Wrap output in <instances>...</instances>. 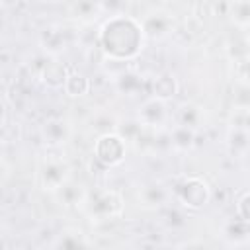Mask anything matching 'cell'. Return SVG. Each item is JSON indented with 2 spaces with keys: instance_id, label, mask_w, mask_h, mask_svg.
Listing matches in <instances>:
<instances>
[{
  "instance_id": "cell-6",
  "label": "cell",
  "mask_w": 250,
  "mask_h": 250,
  "mask_svg": "<svg viewBox=\"0 0 250 250\" xmlns=\"http://www.w3.org/2000/svg\"><path fill=\"white\" fill-rule=\"evenodd\" d=\"M135 117L141 121V125L145 129L150 131H158V129H166L170 127V111H168V102L160 100V98H146L139 104Z\"/></svg>"
},
{
  "instance_id": "cell-15",
  "label": "cell",
  "mask_w": 250,
  "mask_h": 250,
  "mask_svg": "<svg viewBox=\"0 0 250 250\" xmlns=\"http://www.w3.org/2000/svg\"><path fill=\"white\" fill-rule=\"evenodd\" d=\"M168 133H170V145L174 152H189L195 146V137H197L195 129L176 123L168 127Z\"/></svg>"
},
{
  "instance_id": "cell-16",
  "label": "cell",
  "mask_w": 250,
  "mask_h": 250,
  "mask_svg": "<svg viewBox=\"0 0 250 250\" xmlns=\"http://www.w3.org/2000/svg\"><path fill=\"white\" fill-rule=\"evenodd\" d=\"M221 236L225 238V242H227L229 246L244 244V242L250 238V223L242 221L240 217L230 219V221H227V223L223 225Z\"/></svg>"
},
{
  "instance_id": "cell-31",
  "label": "cell",
  "mask_w": 250,
  "mask_h": 250,
  "mask_svg": "<svg viewBox=\"0 0 250 250\" xmlns=\"http://www.w3.org/2000/svg\"><path fill=\"white\" fill-rule=\"evenodd\" d=\"M246 84H248V86H250V80H248V82H246Z\"/></svg>"
},
{
  "instance_id": "cell-13",
  "label": "cell",
  "mask_w": 250,
  "mask_h": 250,
  "mask_svg": "<svg viewBox=\"0 0 250 250\" xmlns=\"http://www.w3.org/2000/svg\"><path fill=\"white\" fill-rule=\"evenodd\" d=\"M180 92V82L172 72H158L150 80V96L160 98L164 102H170L178 96Z\"/></svg>"
},
{
  "instance_id": "cell-17",
  "label": "cell",
  "mask_w": 250,
  "mask_h": 250,
  "mask_svg": "<svg viewBox=\"0 0 250 250\" xmlns=\"http://www.w3.org/2000/svg\"><path fill=\"white\" fill-rule=\"evenodd\" d=\"M227 146L232 156L244 158L250 152V131L242 127H229L227 131Z\"/></svg>"
},
{
  "instance_id": "cell-11",
  "label": "cell",
  "mask_w": 250,
  "mask_h": 250,
  "mask_svg": "<svg viewBox=\"0 0 250 250\" xmlns=\"http://www.w3.org/2000/svg\"><path fill=\"white\" fill-rule=\"evenodd\" d=\"M68 74H70V70L66 68V64H62V62H61L59 59H55V57H49L47 62L43 64V68H41V72H39L37 78H39L41 84H43L45 88H49V90H62V86H64Z\"/></svg>"
},
{
  "instance_id": "cell-28",
  "label": "cell",
  "mask_w": 250,
  "mask_h": 250,
  "mask_svg": "<svg viewBox=\"0 0 250 250\" xmlns=\"http://www.w3.org/2000/svg\"><path fill=\"white\" fill-rule=\"evenodd\" d=\"M234 207H236V217H240L242 221L250 223V189L244 191V193L236 199Z\"/></svg>"
},
{
  "instance_id": "cell-25",
  "label": "cell",
  "mask_w": 250,
  "mask_h": 250,
  "mask_svg": "<svg viewBox=\"0 0 250 250\" xmlns=\"http://www.w3.org/2000/svg\"><path fill=\"white\" fill-rule=\"evenodd\" d=\"M117 123H119V119H117L113 113H109V111H102V113H96V115L92 117V129H96L100 135H102V133L115 131Z\"/></svg>"
},
{
  "instance_id": "cell-27",
  "label": "cell",
  "mask_w": 250,
  "mask_h": 250,
  "mask_svg": "<svg viewBox=\"0 0 250 250\" xmlns=\"http://www.w3.org/2000/svg\"><path fill=\"white\" fill-rule=\"evenodd\" d=\"M232 104H234V107H246V109H250V86L246 82H242L234 90Z\"/></svg>"
},
{
  "instance_id": "cell-7",
  "label": "cell",
  "mask_w": 250,
  "mask_h": 250,
  "mask_svg": "<svg viewBox=\"0 0 250 250\" xmlns=\"http://www.w3.org/2000/svg\"><path fill=\"white\" fill-rule=\"evenodd\" d=\"M141 25L146 39L160 41V39H166L176 29V20L166 10H150L141 18Z\"/></svg>"
},
{
  "instance_id": "cell-33",
  "label": "cell",
  "mask_w": 250,
  "mask_h": 250,
  "mask_svg": "<svg viewBox=\"0 0 250 250\" xmlns=\"http://www.w3.org/2000/svg\"><path fill=\"white\" fill-rule=\"evenodd\" d=\"M176 2H178V0H176Z\"/></svg>"
},
{
  "instance_id": "cell-1",
  "label": "cell",
  "mask_w": 250,
  "mask_h": 250,
  "mask_svg": "<svg viewBox=\"0 0 250 250\" xmlns=\"http://www.w3.org/2000/svg\"><path fill=\"white\" fill-rule=\"evenodd\" d=\"M145 43L146 35L143 31L141 20L129 16L127 12L107 16L98 29V45L109 59L131 62L143 53Z\"/></svg>"
},
{
  "instance_id": "cell-5",
  "label": "cell",
  "mask_w": 250,
  "mask_h": 250,
  "mask_svg": "<svg viewBox=\"0 0 250 250\" xmlns=\"http://www.w3.org/2000/svg\"><path fill=\"white\" fill-rule=\"evenodd\" d=\"M39 186L47 193H57L70 178H72V168L68 160L61 154H47L41 164H39Z\"/></svg>"
},
{
  "instance_id": "cell-21",
  "label": "cell",
  "mask_w": 250,
  "mask_h": 250,
  "mask_svg": "<svg viewBox=\"0 0 250 250\" xmlns=\"http://www.w3.org/2000/svg\"><path fill=\"white\" fill-rule=\"evenodd\" d=\"M186 209L184 207H172L170 203L166 205V207H162V209H158V215H160V223L166 227V229H170V230H180V229H184L186 225H188V217H186V213H184Z\"/></svg>"
},
{
  "instance_id": "cell-20",
  "label": "cell",
  "mask_w": 250,
  "mask_h": 250,
  "mask_svg": "<svg viewBox=\"0 0 250 250\" xmlns=\"http://www.w3.org/2000/svg\"><path fill=\"white\" fill-rule=\"evenodd\" d=\"M86 189H82L80 186H76L72 180H68L57 193H53L59 201H61V205H66V207H78V205H82L84 203V199H86Z\"/></svg>"
},
{
  "instance_id": "cell-22",
  "label": "cell",
  "mask_w": 250,
  "mask_h": 250,
  "mask_svg": "<svg viewBox=\"0 0 250 250\" xmlns=\"http://www.w3.org/2000/svg\"><path fill=\"white\" fill-rule=\"evenodd\" d=\"M229 18L236 27H250V0H232L229 4Z\"/></svg>"
},
{
  "instance_id": "cell-19",
  "label": "cell",
  "mask_w": 250,
  "mask_h": 250,
  "mask_svg": "<svg viewBox=\"0 0 250 250\" xmlns=\"http://www.w3.org/2000/svg\"><path fill=\"white\" fill-rule=\"evenodd\" d=\"M90 90H92L90 78L86 74L74 72V70L68 74V78H66V82L62 86V92L68 98H84L86 94H90Z\"/></svg>"
},
{
  "instance_id": "cell-26",
  "label": "cell",
  "mask_w": 250,
  "mask_h": 250,
  "mask_svg": "<svg viewBox=\"0 0 250 250\" xmlns=\"http://www.w3.org/2000/svg\"><path fill=\"white\" fill-rule=\"evenodd\" d=\"M129 0H98L100 12L107 14V16H117V14H125Z\"/></svg>"
},
{
  "instance_id": "cell-3",
  "label": "cell",
  "mask_w": 250,
  "mask_h": 250,
  "mask_svg": "<svg viewBox=\"0 0 250 250\" xmlns=\"http://www.w3.org/2000/svg\"><path fill=\"white\" fill-rule=\"evenodd\" d=\"M80 207H82V211L90 223L104 225V223L119 219L123 215L125 203H123V195L117 189L100 188V189L88 191L86 199Z\"/></svg>"
},
{
  "instance_id": "cell-9",
  "label": "cell",
  "mask_w": 250,
  "mask_h": 250,
  "mask_svg": "<svg viewBox=\"0 0 250 250\" xmlns=\"http://www.w3.org/2000/svg\"><path fill=\"white\" fill-rule=\"evenodd\" d=\"M39 135L43 139V143L49 148H61L62 145H66L70 141L72 135V127L66 119L62 117H49L41 123L39 127Z\"/></svg>"
},
{
  "instance_id": "cell-10",
  "label": "cell",
  "mask_w": 250,
  "mask_h": 250,
  "mask_svg": "<svg viewBox=\"0 0 250 250\" xmlns=\"http://www.w3.org/2000/svg\"><path fill=\"white\" fill-rule=\"evenodd\" d=\"M111 82V88L119 94V96H125V98H137L145 92L146 88V80L141 72L133 70V68H127L119 74H115L113 78H109Z\"/></svg>"
},
{
  "instance_id": "cell-30",
  "label": "cell",
  "mask_w": 250,
  "mask_h": 250,
  "mask_svg": "<svg viewBox=\"0 0 250 250\" xmlns=\"http://www.w3.org/2000/svg\"><path fill=\"white\" fill-rule=\"evenodd\" d=\"M244 164H246V170L250 172V152H248V154L244 156Z\"/></svg>"
},
{
  "instance_id": "cell-14",
  "label": "cell",
  "mask_w": 250,
  "mask_h": 250,
  "mask_svg": "<svg viewBox=\"0 0 250 250\" xmlns=\"http://www.w3.org/2000/svg\"><path fill=\"white\" fill-rule=\"evenodd\" d=\"M49 246L51 248H88V246H94V240H90L88 234H84V230L76 227H66L59 234H55Z\"/></svg>"
},
{
  "instance_id": "cell-23",
  "label": "cell",
  "mask_w": 250,
  "mask_h": 250,
  "mask_svg": "<svg viewBox=\"0 0 250 250\" xmlns=\"http://www.w3.org/2000/svg\"><path fill=\"white\" fill-rule=\"evenodd\" d=\"M115 131L127 141V143H131V145H137V141L143 137V133L146 131L143 125H141V121L135 117V119H119V123H117V127H115Z\"/></svg>"
},
{
  "instance_id": "cell-24",
  "label": "cell",
  "mask_w": 250,
  "mask_h": 250,
  "mask_svg": "<svg viewBox=\"0 0 250 250\" xmlns=\"http://www.w3.org/2000/svg\"><path fill=\"white\" fill-rule=\"evenodd\" d=\"M225 51H227V57H229L232 62H238V61L250 57V41H248V37L230 39Z\"/></svg>"
},
{
  "instance_id": "cell-18",
  "label": "cell",
  "mask_w": 250,
  "mask_h": 250,
  "mask_svg": "<svg viewBox=\"0 0 250 250\" xmlns=\"http://www.w3.org/2000/svg\"><path fill=\"white\" fill-rule=\"evenodd\" d=\"M205 121V113H203V107L193 104V102H186L182 105H178V111H176V123H182V125H188L191 129H201Z\"/></svg>"
},
{
  "instance_id": "cell-4",
  "label": "cell",
  "mask_w": 250,
  "mask_h": 250,
  "mask_svg": "<svg viewBox=\"0 0 250 250\" xmlns=\"http://www.w3.org/2000/svg\"><path fill=\"white\" fill-rule=\"evenodd\" d=\"M127 146H129V143H127L117 131L102 133V135H98V139L94 141L92 158H96V160H98L100 164H104L105 168H115V166H121V164L125 162Z\"/></svg>"
},
{
  "instance_id": "cell-8",
  "label": "cell",
  "mask_w": 250,
  "mask_h": 250,
  "mask_svg": "<svg viewBox=\"0 0 250 250\" xmlns=\"http://www.w3.org/2000/svg\"><path fill=\"white\" fill-rule=\"evenodd\" d=\"M137 199L139 205L146 211H158L162 207H166L168 203H172V191L168 186H164L162 182H146L139 188L137 191Z\"/></svg>"
},
{
  "instance_id": "cell-12",
  "label": "cell",
  "mask_w": 250,
  "mask_h": 250,
  "mask_svg": "<svg viewBox=\"0 0 250 250\" xmlns=\"http://www.w3.org/2000/svg\"><path fill=\"white\" fill-rule=\"evenodd\" d=\"M66 45H68L66 33H64L61 27L51 25V27H45V29L39 33V47H41L43 55H47V57L59 59V57L66 51Z\"/></svg>"
},
{
  "instance_id": "cell-2",
  "label": "cell",
  "mask_w": 250,
  "mask_h": 250,
  "mask_svg": "<svg viewBox=\"0 0 250 250\" xmlns=\"http://www.w3.org/2000/svg\"><path fill=\"white\" fill-rule=\"evenodd\" d=\"M170 191L172 199L186 211H199L207 207L213 199V189L209 182L197 174H186L176 178L170 184Z\"/></svg>"
},
{
  "instance_id": "cell-29",
  "label": "cell",
  "mask_w": 250,
  "mask_h": 250,
  "mask_svg": "<svg viewBox=\"0 0 250 250\" xmlns=\"http://www.w3.org/2000/svg\"><path fill=\"white\" fill-rule=\"evenodd\" d=\"M234 74L240 82H248L250 80V57L234 62Z\"/></svg>"
},
{
  "instance_id": "cell-32",
  "label": "cell",
  "mask_w": 250,
  "mask_h": 250,
  "mask_svg": "<svg viewBox=\"0 0 250 250\" xmlns=\"http://www.w3.org/2000/svg\"><path fill=\"white\" fill-rule=\"evenodd\" d=\"M39 2H45V0H39Z\"/></svg>"
}]
</instances>
